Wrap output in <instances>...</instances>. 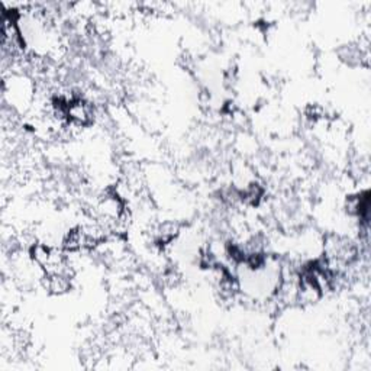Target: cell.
Masks as SVG:
<instances>
[{
  "mask_svg": "<svg viewBox=\"0 0 371 371\" xmlns=\"http://www.w3.org/2000/svg\"><path fill=\"white\" fill-rule=\"evenodd\" d=\"M71 277L73 274L68 273H51V274H44L42 283L49 293L63 295L71 287Z\"/></svg>",
  "mask_w": 371,
  "mask_h": 371,
  "instance_id": "cell-2",
  "label": "cell"
},
{
  "mask_svg": "<svg viewBox=\"0 0 371 371\" xmlns=\"http://www.w3.org/2000/svg\"><path fill=\"white\" fill-rule=\"evenodd\" d=\"M66 118L73 126H87L95 119L93 104L83 97H71L66 102Z\"/></svg>",
  "mask_w": 371,
  "mask_h": 371,
  "instance_id": "cell-1",
  "label": "cell"
}]
</instances>
